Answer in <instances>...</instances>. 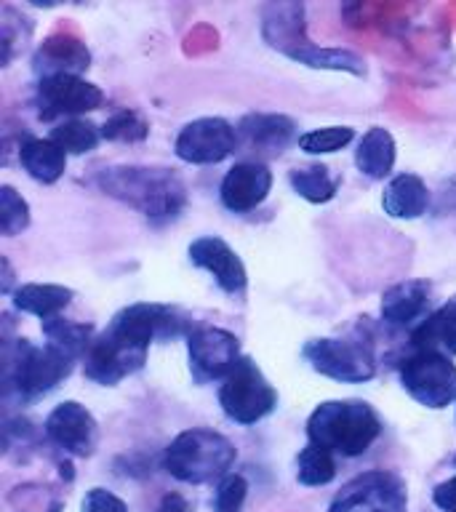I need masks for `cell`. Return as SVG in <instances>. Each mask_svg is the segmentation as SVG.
Segmentation results:
<instances>
[{
	"instance_id": "cell-1",
	"label": "cell",
	"mask_w": 456,
	"mask_h": 512,
	"mask_svg": "<svg viewBox=\"0 0 456 512\" xmlns=\"http://www.w3.org/2000/svg\"><path fill=\"white\" fill-rule=\"evenodd\" d=\"M94 182L104 195L126 203L155 224L174 222L187 206V187L171 168L107 166Z\"/></svg>"
},
{
	"instance_id": "cell-2",
	"label": "cell",
	"mask_w": 456,
	"mask_h": 512,
	"mask_svg": "<svg viewBox=\"0 0 456 512\" xmlns=\"http://www.w3.org/2000/svg\"><path fill=\"white\" fill-rule=\"evenodd\" d=\"M384 424L366 400H326L307 419V440L334 456H363L382 435Z\"/></svg>"
},
{
	"instance_id": "cell-3",
	"label": "cell",
	"mask_w": 456,
	"mask_h": 512,
	"mask_svg": "<svg viewBox=\"0 0 456 512\" xmlns=\"http://www.w3.org/2000/svg\"><path fill=\"white\" fill-rule=\"evenodd\" d=\"M75 360L54 347H35L30 339L3 336V400L32 403L54 390L72 374Z\"/></svg>"
},
{
	"instance_id": "cell-4",
	"label": "cell",
	"mask_w": 456,
	"mask_h": 512,
	"mask_svg": "<svg viewBox=\"0 0 456 512\" xmlns=\"http://www.w3.org/2000/svg\"><path fill=\"white\" fill-rule=\"evenodd\" d=\"M235 459H238V448L232 446V440L224 438L222 432L208 430V427H190L168 443L163 467L171 478L200 486V483H211V480H222L224 475H230Z\"/></svg>"
},
{
	"instance_id": "cell-5",
	"label": "cell",
	"mask_w": 456,
	"mask_h": 512,
	"mask_svg": "<svg viewBox=\"0 0 456 512\" xmlns=\"http://www.w3.org/2000/svg\"><path fill=\"white\" fill-rule=\"evenodd\" d=\"M302 358L312 371L342 384H363L376 376L374 344L363 334L310 339L302 347Z\"/></svg>"
},
{
	"instance_id": "cell-6",
	"label": "cell",
	"mask_w": 456,
	"mask_h": 512,
	"mask_svg": "<svg viewBox=\"0 0 456 512\" xmlns=\"http://www.w3.org/2000/svg\"><path fill=\"white\" fill-rule=\"evenodd\" d=\"M219 406L230 422L251 427L278 408V392L256 360L243 355L232 374L219 384Z\"/></svg>"
},
{
	"instance_id": "cell-7",
	"label": "cell",
	"mask_w": 456,
	"mask_h": 512,
	"mask_svg": "<svg viewBox=\"0 0 456 512\" xmlns=\"http://www.w3.org/2000/svg\"><path fill=\"white\" fill-rule=\"evenodd\" d=\"M147 355H150V344H144L142 339H136L110 320V326L96 336L94 347L88 350L83 371L91 382L115 387L126 376L136 374L147 363Z\"/></svg>"
},
{
	"instance_id": "cell-8",
	"label": "cell",
	"mask_w": 456,
	"mask_h": 512,
	"mask_svg": "<svg viewBox=\"0 0 456 512\" xmlns=\"http://www.w3.org/2000/svg\"><path fill=\"white\" fill-rule=\"evenodd\" d=\"M400 384L424 408L440 411L456 400L454 360L440 352L414 350L400 360Z\"/></svg>"
},
{
	"instance_id": "cell-9",
	"label": "cell",
	"mask_w": 456,
	"mask_h": 512,
	"mask_svg": "<svg viewBox=\"0 0 456 512\" xmlns=\"http://www.w3.org/2000/svg\"><path fill=\"white\" fill-rule=\"evenodd\" d=\"M408 488L390 470H368L355 475L331 499L328 512H406Z\"/></svg>"
},
{
	"instance_id": "cell-10",
	"label": "cell",
	"mask_w": 456,
	"mask_h": 512,
	"mask_svg": "<svg viewBox=\"0 0 456 512\" xmlns=\"http://www.w3.org/2000/svg\"><path fill=\"white\" fill-rule=\"evenodd\" d=\"M243 352L240 339L232 331L216 326H198L187 336V360L190 374L198 384L224 382L238 366Z\"/></svg>"
},
{
	"instance_id": "cell-11",
	"label": "cell",
	"mask_w": 456,
	"mask_h": 512,
	"mask_svg": "<svg viewBox=\"0 0 456 512\" xmlns=\"http://www.w3.org/2000/svg\"><path fill=\"white\" fill-rule=\"evenodd\" d=\"M104 102L102 88L80 75H54L38 80L35 88V107L43 120H72L99 110Z\"/></svg>"
},
{
	"instance_id": "cell-12",
	"label": "cell",
	"mask_w": 456,
	"mask_h": 512,
	"mask_svg": "<svg viewBox=\"0 0 456 512\" xmlns=\"http://www.w3.org/2000/svg\"><path fill=\"white\" fill-rule=\"evenodd\" d=\"M240 147L238 128L224 118L190 120L174 142L176 158L190 166H214L222 163Z\"/></svg>"
},
{
	"instance_id": "cell-13",
	"label": "cell",
	"mask_w": 456,
	"mask_h": 512,
	"mask_svg": "<svg viewBox=\"0 0 456 512\" xmlns=\"http://www.w3.org/2000/svg\"><path fill=\"white\" fill-rule=\"evenodd\" d=\"M46 438L70 456H91L99 443V424L94 414L78 400H64L48 414L43 424Z\"/></svg>"
},
{
	"instance_id": "cell-14",
	"label": "cell",
	"mask_w": 456,
	"mask_h": 512,
	"mask_svg": "<svg viewBox=\"0 0 456 512\" xmlns=\"http://www.w3.org/2000/svg\"><path fill=\"white\" fill-rule=\"evenodd\" d=\"M187 256L198 270H206L216 280V286L222 288L224 294L235 296L246 291V264H243L238 251L219 235H203V238L192 240Z\"/></svg>"
},
{
	"instance_id": "cell-15",
	"label": "cell",
	"mask_w": 456,
	"mask_h": 512,
	"mask_svg": "<svg viewBox=\"0 0 456 512\" xmlns=\"http://www.w3.org/2000/svg\"><path fill=\"white\" fill-rule=\"evenodd\" d=\"M272 190V171L259 160H243L224 174L219 184V200L232 214L254 211L267 200Z\"/></svg>"
},
{
	"instance_id": "cell-16",
	"label": "cell",
	"mask_w": 456,
	"mask_h": 512,
	"mask_svg": "<svg viewBox=\"0 0 456 512\" xmlns=\"http://www.w3.org/2000/svg\"><path fill=\"white\" fill-rule=\"evenodd\" d=\"M91 64V51L80 38L70 32H54L48 35L32 56V72L38 80L54 78V75H80Z\"/></svg>"
},
{
	"instance_id": "cell-17",
	"label": "cell",
	"mask_w": 456,
	"mask_h": 512,
	"mask_svg": "<svg viewBox=\"0 0 456 512\" xmlns=\"http://www.w3.org/2000/svg\"><path fill=\"white\" fill-rule=\"evenodd\" d=\"M238 139L259 155H280L291 142H299L296 123L288 115L254 112L238 123Z\"/></svg>"
},
{
	"instance_id": "cell-18",
	"label": "cell",
	"mask_w": 456,
	"mask_h": 512,
	"mask_svg": "<svg viewBox=\"0 0 456 512\" xmlns=\"http://www.w3.org/2000/svg\"><path fill=\"white\" fill-rule=\"evenodd\" d=\"M432 286L427 280H403L387 288L382 296V320L387 326L395 328H411L414 331L424 318H427V307H430Z\"/></svg>"
},
{
	"instance_id": "cell-19",
	"label": "cell",
	"mask_w": 456,
	"mask_h": 512,
	"mask_svg": "<svg viewBox=\"0 0 456 512\" xmlns=\"http://www.w3.org/2000/svg\"><path fill=\"white\" fill-rule=\"evenodd\" d=\"M262 35L280 54L291 56L302 46L312 43L307 38L302 3H272L262 11Z\"/></svg>"
},
{
	"instance_id": "cell-20",
	"label": "cell",
	"mask_w": 456,
	"mask_h": 512,
	"mask_svg": "<svg viewBox=\"0 0 456 512\" xmlns=\"http://www.w3.org/2000/svg\"><path fill=\"white\" fill-rule=\"evenodd\" d=\"M384 214L392 219H419L430 208V190L424 184L422 176L416 174H398L392 176L382 192Z\"/></svg>"
},
{
	"instance_id": "cell-21",
	"label": "cell",
	"mask_w": 456,
	"mask_h": 512,
	"mask_svg": "<svg viewBox=\"0 0 456 512\" xmlns=\"http://www.w3.org/2000/svg\"><path fill=\"white\" fill-rule=\"evenodd\" d=\"M411 347L414 350L440 352L446 358L456 355V296H451L446 304L430 312L419 326L411 331Z\"/></svg>"
},
{
	"instance_id": "cell-22",
	"label": "cell",
	"mask_w": 456,
	"mask_h": 512,
	"mask_svg": "<svg viewBox=\"0 0 456 512\" xmlns=\"http://www.w3.org/2000/svg\"><path fill=\"white\" fill-rule=\"evenodd\" d=\"M395 160H398V147H395V136L387 128L374 126L360 136L355 150V166L360 174L368 179H387L395 168Z\"/></svg>"
},
{
	"instance_id": "cell-23",
	"label": "cell",
	"mask_w": 456,
	"mask_h": 512,
	"mask_svg": "<svg viewBox=\"0 0 456 512\" xmlns=\"http://www.w3.org/2000/svg\"><path fill=\"white\" fill-rule=\"evenodd\" d=\"M43 336H46L48 347H54L56 352H62L70 360H86L88 350L96 342V328L91 323H80V320H70L56 315L40 323Z\"/></svg>"
},
{
	"instance_id": "cell-24",
	"label": "cell",
	"mask_w": 456,
	"mask_h": 512,
	"mask_svg": "<svg viewBox=\"0 0 456 512\" xmlns=\"http://www.w3.org/2000/svg\"><path fill=\"white\" fill-rule=\"evenodd\" d=\"M72 296H75V291L67 286H59V283H24V286L14 288L11 299H14L16 310L35 315L40 320H48L67 310Z\"/></svg>"
},
{
	"instance_id": "cell-25",
	"label": "cell",
	"mask_w": 456,
	"mask_h": 512,
	"mask_svg": "<svg viewBox=\"0 0 456 512\" xmlns=\"http://www.w3.org/2000/svg\"><path fill=\"white\" fill-rule=\"evenodd\" d=\"M19 163L35 182L54 184L67 171V152L51 139H27L19 147Z\"/></svg>"
},
{
	"instance_id": "cell-26",
	"label": "cell",
	"mask_w": 456,
	"mask_h": 512,
	"mask_svg": "<svg viewBox=\"0 0 456 512\" xmlns=\"http://www.w3.org/2000/svg\"><path fill=\"white\" fill-rule=\"evenodd\" d=\"M294 62L310 67V70H331V72H347V75H366V62L363 56H358L355 51H347V48H326L315 46V43H307L299 51L288 56Z\"/></svg>"
},
{
	"instance_id": "cell-27",
	"label": "cell",
	"mask_w": 456,
	"mask_h": 512,
	"mask_svg": "<svg viewBox=\"0 0 456 512\" xmlns=\"http://www.w3.org/2000/svg\"><path fill=\"white\" fill-rule=\"evenodd\" d=\"M288 184H291V190H294L299 198L320 206V203H328V200L336 198L342 179H339L328 166H304L294 168V171L288 174Z\"/></svg>"
},
{
	"instance_id": "cell-28",
	"label": "cell",
	"mask_w": 456,
	"mask_h": 512,
	"mask_svg": "<svg viewBox=\"0 0 456 512\" xmlns=\"http://www.w3.org/2000/svg\"><path fill=\"white\" fill-rule=\"evenodd\" d=\"M48 139L54 144H59L67 155H86V152L96 150L99 142H102V128L91 123L86 118H72L62 120L59 126L51 128Z\"/></svg>"
},
{
	"instance_id": "cell-29",
	"label": "cell",
	"mask_w": 456,
	"mask_h": 512,
	"mask_svg": "<svg viewBox=\"0 0 456 512\" xmlns=\"http://www.w3.org/2000/svg\"><path fill=\"white\" fill-rule=\"evenodd\" d=\"M336 478V459L331 451L307 443L296 456V480L302 486H328Z\"/></svg>"
},
{
	"instance_id": "cell-30",
	"label": "cell",
	"mask_w": 456,
	"mask_h": 512,
	"mask_svg": "<svg viewBox=\"0 0 456 512\" xmlns=\"http://www.w3.org/2000/svg\"><path fill=\"white\" fill-rule=\"evenodd\" d=\"M102 136L107 142H144V139L150 136V123L144 120L142 112L131 110V107H123V110L112 112L110 118L104 120Z\"/></svg>"
},
{
	"instance_id": "cell-31",
	"label": "cell",
	"mask_w": 456,
	"mask_h": 512,
	"mask_svg": "<svg viewBox=\"0 0 456 512\" xmlns=\"http://www.w3.org/2000/svg\"><path fill=\"white\" fill-rule=\"evenodd\" d=\"M352 139H355V128L352 126H323L304 131L296 147L307 152V155H331V152L344 150Z\"/></svg>"
},
{
	"instance_id": "cell-32",
	"label": "cell",
	"mask_w": 456,
	"mask_h": 512,
	"mask_svg": "<svg viewBox=\"0 0 456 512\" xmlns=\"http://www.w3.org/2000/svg\"><path fill=\"white\" fill-rule=\"evenodd\" d=\"M30 219V203L11 184H3L0 187V232L6 238H14L30 227Z\"/></svg>"
},
{
	"instance_id": "cell-33",
	"label": "cell",
	"mask_w": 456,
	"mask_h": 512,
	"mask_svg": "<svg viewBox=\"0 0 456 512\" xmlns=\"http://www.w3.org/2000/svg\"><path fill=\"white\" fill-rule=\"evenodd\" d=\"M246 496H248L246 478L238 475V472H230V475H224V478L219 480V486H216L214 510L240 512L243 510V504H246Z\"/></svg>"
},
{
	"instance_id": "cell-34",
	"label": "cell",
	"mask_w": 456,
	"mask_h": 512,
	"mask_svg": "<svg viewBox=\"0 0 456 512\" xmlns=\"http://www.w3.org/2000/svg\"><path fill=\"white\" fill-rule=\"evenodd\" d=\"M80 512H128L126 502L107 488H91L80 504Z\"/></svg>"
},
{
	"instance_id": "cell-35",
	"label": "cell",
	"mask_w": 456,
	"mask_h": 512,
	"mask_svg": "<svg viewBox=\"0 0 456 512\" xmlns=\"http://www.w3.org/2000/svg\"><path fill=\"white\" fill-rule=\"evenodd\" d=\"M432 504L440 512H456V475L432 488Z\"/></svg>"
},
{
	"instance_id": "cell-36",
	"label": "cell",
	"mask_w": 456,
	"mask_h": 512,
	"mask_svg": "<svg viewBox=\"0 0 456 512\" xmlns=\"http://www.w3.org/2000/svg\"><path fill=\"white\" fill-rule=\"evenodd\" d=\"M155 512H195V507L182 494H166Z\"/></svg>"
},
{
	"instance_id": "cell-37",
	"label": "cell",
	"mask_w": 456,
	"mask_h": 512,
	"mask_svg": "<svg viewBox=\"0 0 456 512\" xmlns=\"http://www.w3.org/2000/svg\"><path fill=\"white\" fill-rule=\"evenodd\" d=\"M0 264H3V283H0V291H3V294H14V288H11V280H14V272H11V264H8V259L6 256H3V259H0Z\"/></svg>"
},
{
	"instance_id": "cell-38",
	"label": "cell",
	"mask_w": 456,
	"mask_h": 512,
	"mask_svg": "<svg viewBox=\"0 0 456 512\" xmlns=\"http://www.w3.org/2000/svg\"><path fill=\"white\" fill-rule=\"evenodd\" d=\"M454 462H456V456H454Z\"/></svg>"
}]
</instances>
